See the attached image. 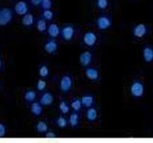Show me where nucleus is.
<instances>
[{"label": "nucleus", "instance_id": "f257e3e1", "mask_svg": "<svg viewBox=\"0 0 153 143\" xmlns=\"http://www.w3.org/2000/svg\"><path fill=\"white\" fill-rule=\"evenodd\" d=\"M129 94L134 99H140L146 94V85L142 80L135 78L131 81L129 87Z\"/></svg>", "mask_w": 153, "mask_h": 143}, {"label": "nucleus", "instance_id": "f03ea898", "mask_svg": "<svg viewBox=\"0 0 153 143\" xmlns=\"http://www.w3.org/2000/svg\"><path fill=\"white\" fill-rule=\"evenodd\" d=\"M113 20L109 14L102 13L96 19V27L100 31H107L112 27Z\"/></svg>", "mask_w": 153, "mask_h": 143}, {"label": "nucleus", "instance_id": "7ed1b4c3", "mask_svg": "<svg viewBox=\"0 0 153 143\" xmlns=\"http://www.w3.org/2000/svg\"><path fill=\"white\" fill-rule=\"evenodd\" d=\"M149 32V28L146 23H138L135 24L131 29L132 36L137 39H142Z\"/></svg>", "mask_w": 153, "mask_h": 143}, {"label": "nucleus", "instance_id": "20e7f679", "mask_svg": "<svg viewBox=\"0 0 153 143\" xmlns=\"http://www.w3.org/2000/svg\"><path fill=\"white\" fill-rule=\"evenodd\" d=\"M73 87V77L71 74H64L59 81V88L62 93H69Z\"/></svg>", "mask_w": 153, "mask_h": 143}, {"label": "nucleus", "instance_id": "39448f33", "mask_svg": "<svg viewBox=\"0 0 153 143\" xmlns=\"http://www.w3.org/2000/svg\"><path fill=\"white\" fill-rule=\"evenodd\" d=\"M98 42V35L97 33L92 32V31H88L84 32V35L82 36V43L84 46L89 47V48H93L96 46Z\"/></svg>", "mask_w": 153, "mask_h": 143}, {"label": "nucleus", "instance_id": "423d86ee", "mask_svg": "<svg viewBox=\"0 0 153 143\" xmlns=\"http://www.w3.org/2000/svg\"><path fill=\"white\" fill-rule=\"evenodd\" d=\"M76 33L75 27L71 24H66L60 29V35L62 39L65 41H71L74 38Z\"/></svg>", "mask_w": 153, "mask_h": 143}, {"label": "nucleus", "instance_id": "0eeeda50", "mask_svg": "<svg viewBox=\"0 0 153 143\" xmlns=\"http://www.w3.org/2000/svg\"><path fill=\"white\" fill-rule=\"evenodd\" d=\"M142 55L146 64L153 63V46L149 44H146L143 47Z\"/></svg>", "mask_w": 153, "mask_h": 143}, {"label": "nucleus", "instance_id": "6e6552de", "mask_svg": "<svg viewBox=\"0 0 153 143\" xmlns=\"http://www.w3.org/2000/svg\"><path fill=\"white\" fill-rule=\"evenodd\" d=\"M79 64L83 67V68H87L93 62V54L90 51H84L79 55Z\"/></svg>", "mask_w": 153, "mask_h": 143}, {"label": "nucleus", "instance_id": "1a4fd4ad", "mask_svg": "<svg viewBox=\"0 0 153 143\" xmlns=\"http://www.w3.org/2000/svg\"><path fill=\"white\" fill-rule=\"evenodd\" d=\"M84 74L86 76V78L91 80V81H99L100 79V74L98 68L96 67H87L84 70Z\"/></svg>", "mask_w": 153, "mask_h": 143}, {"label": "nucleus", "instance_id": "9d476101", "mask_svg": "<svg viewBox=\"0 0 153 143\" xmlns=\"http://www.w3.org/2000/svg\"><path fill=\"white\" fill-rule=\"evenodd\" d=\"M13 19V13L8 8L0 10V26H6Z\"/></svg>", "mask_w": 153, "mask_h": 143}, {"label": "nucleus", "instance_id": "9b49d317", "mask_svg": "<svg viewBox=\"0 0 153 143\" xmlns=\"http://www.w3.org/2000/svg\"><path fill=\"white\" fill-rule=\"evenodd\" d=\"M98 116H99L98 110L96 109L95 107H90L88 109H86L85 118L89 123H94V122L97 121Z\"/></svg>", "mask_w": 153, "mask_h": 143}, {"label": "nucleus", "instance_id": "f8f14e48", "mask_svg": "<svg viewBox=\"0 0 153 143\" xmlns=\"http://www.w3.org/2000/svg\"><path fill=\"white\" fill-rule=\"evenodd\" d=\"M81 99V103H82V106L85 109H88L90 107H94L95 105V97L92 94H84L82 97H80Z\"/></svg>", "mask_w": 153, "mask_h": 143}, {"label": "nucleus", "instance_id": "ddd939ff", "mask_svg": "<svg viewBox=\"0 0 153 143\" xmlns=\"http://www.w3.org/2000/svg\"><path fill=\"white\" fill-rule=\"evenodd\" d=\"M57 48H59V46H57V43L54 38L49 39L44 45V50L46 51L47 54H49V55L56 54L57 51Z\"/></svg>", "mask_w": 153, "mask_h": 143}, {"label": "nucleus", "instance_id": "4468645a", "mask_svg": "<svg viewBox=\"0 0 153 143\" xmlns=\"http://www.w3.org/2000/svg\"><path fill=\"white\" fill-rule=\"evenodd\" d=\"M14 11L19 15H25L28 13V5L25 1H19L14 6Z\"/></svg>", "mask_w": 153, "mask_h": 143}, {"label": "nucleus", "instance_id": "2eb2a0df", "mask_svg": "<svg viewBox=\"0 0 153 143\" xmlns=\"http://www.w3.org/2000/svg\"><path fill=\"white\" fill-rule=\"evenodd\" d=\"M47 32L52 38H56L60 35V28L56 23H52L47 28Z\"/></svg>", "mask_w": 153, "mask_h": 143}, {"label": "nucleus", "instance_id": "dca6fc26", "mask_svg": "<svg viewBox=\"0 0 153 143\" xmlns=\"http://www.w3.org/2000/svg\"><path fill=\"white\" fill-rule=\"evenodd\" d=\"M53 101H54V97H53V94L49 92H46L43 94L39 100V102L42 106H50L53 103Z\"/></svg>", "mask_w": 153, "mask_h": 143}, {"label": "nucleus", "instance_id": "f3484780", "mask_svg": "<svg viewBox=\"0 0 153 143\" xmlns=\"http://www.w3.org/2000/svg\"><path fill=\"white\" fill-rule=\"evenodd\" d=\"M69 125L72 128H76L79 126V112H73L69 116Z\"/></svg>", "mask_w": 153, "mask_h": 143}, {"label": "nucleus", "instance_id": "a211bd4d", "mask_svg": "<svg viewBox=\"0 0 153 143\" xmlns=\"http://www.w3.org/2000/svg\"><path fill=\"white\" fill-rule=\"evenodd\" d=\"M31 113L36 116H39L42 114V105L40 102H33L31 104Z\"/></svg>", "mask_w": 153, "mask_h": 143}, {"label": "nucleus", "instance_id": "6ab92c4d", "mask_svg": "<svg viewBox=\"0 0 153 143\" xmlns=\"http://www.w3.org/2000/svg\"><path fill=\"white\" fill-rule=\"evenodd\" d=\"M71 108L73 109L74 112H79L83 108L82 103H81V99L79 97H75L71 101Z\"/></svg>", "mask_w": 153, "mask_h": 143}, {"label": "nucleus", "instance_id": "aec40b11", "mask_svg": "<svg viewBox=\"0 0 153 143\" xmlns=\"http://www.w3.org/2000/svg\"><path fill=\"white\" fill-rule=\"evenodd\" d=\"M22 24L26 27H30L33 24V15L32 13H26L22 18Z\"/></svg>", "mask_w": 153, "mask_h": 143}, {"label": "nucleus", "instance_id": "412c9836", "mask_svg": "<svg viewBox=\"0 0 153 143\" xmlns=\"http://www.w3.org/2000/svg\"><path fill=\"white\" fill-rule=\"evenodd\" d=\"M36 29L38 30V32L41 33H43L47 30V24L44 18H40L36 21Z\"/></svg>", "mask_w": 153, "mask_h": 143}, {"label": "nucleus", "instance_id": "4be33fe9", "mask_svg": "<svg viewBox=\"0 0 153 143\" xmlns=\"http://www.w3.org/2000/svg\"><path fill=\"white\" fill-rule=\"evenodd\" d=\"M36 130L40 133H46L48 132V125L44 121H38L36 125Z\"/></svg>", "mask_w": 153, "mask_h": 143}, {"label": "nucleus", "instance_id": "5701e85b", "mask_svg": "<svg viewBox=\"0 0 153 143\" xmlns=\"http://www.w3.org/2000/svg\"><path fill=\"white\" fill-rule=\"evenodd\" d=\"M109 0H96V7H97L100 11H104L108 8Z\"/></svg>", "mask_w": 153, "mask_h": 143}, {"label": "nucleus", "instance_id": "b1692460", "mask_svg": "<svg viewBox=\"0 0 153 143\" xmlns=\"http://www.w3.org/2000/svg\"><path fill=\"white\" fill-rule=\"evenodd\" d=\"M59 111H60L61 114H68L69 111H70V106H69V104L65 101V100H61L60 103H59Z\"/></svg>", "mask_w": 153, "mask_h": 143}, {"label": "nucleus", "instance_id": "393cba45", "mask_svg": "<svg viewBox=\"0 0 153 143\" xmlns=\"http://www.w3.org/2000/svg\"><path fill=\"white\" fill-rule=\"evenodd\" d=\"M36 97V92H33L32 90L27 91L25 94H24V98H25L26 101H28V102H33Z\"/></svg>", "mask_w": 153, "mask_h": 143}, {"label": "nucleus", "instance_id": "a878e982", "mask_svg": "<svg viewBox=\"0 0 153 143\" xmlns=\"http://www.w3.org/2000/svg\"><path fill=\"white\" fill-rule=\"evenodd\" d=\"M68 120L63 116H59L56 119V124L59 128H65L68 125Z\"/></svg>", "mask_w": 153, "mask_h": 143}, {"label": "nucleus", "instance_id": "bb28decb", "mask_svg": "<svg viewBox=\"0 0 153 143\" xmlns=\"http://www.w3.org/2000/svg\"><path fill=\"white\" fill-rule=\"evenodd\" d=\"M42 17L44 18L46 21H50L54 18V13H53L51 10H43Z\"/></svg>", "mask_w": 153, "mask_h": 143}, {"label": "nucleus", "instance_id": "cd10ccee", "mask_svg": "<svg viewBox=\"0 0 153 143\" xmlns=\"http://www.w3.org/2000/svg\"><path fill=\"white\" fill-rule=\"evenodd\" d=\"M38 73H39V75L43 78H46L48 75H49V68L46 66V65H42L39 67V71H38Z\"/></svg>", "mask_w": 153, "mask_h": 143}, {"label": "nucleus", "instance_id": "c85d7f7f", "mask_svg": "<svg viewBox=\"0 0 153 143\" xmlns=\"http://www.w3.org/2000/svg\"><path fill=\"white\" fill-rule=\"evenodd\" d=\"M53 2L52 0H42L40 6L43 10H50L52 8Z\"/></svg>", "mask_w": 153, "mask_h": 143}, {"label": "nucleus", "instance_id": "c756f323", "mask_svg": "<svg viewBox=\"0 0 153 143\" xmlns=\"http://www.w3.org/2000/svg\"><path fill=\"white\" fill-rule=\"evenodd\" d=\"M46 88V81L43 79H39L36 83V89L38 91H44Z\"/></svg>", "mask_w": 153, "mask_h": 143}, {"label": "nucleus", "instance_id": "7c9ffc66", "mask_svg": "<svg viewBox=\"0 0 153 143\" xmlns=\"http://www.w3.org/2000/svg\"><path fill=\"white\" fill-rule=\"evenodd\" d=\"M5 133H6V127H5L4 124L0 123V137L4 136Z\"/></svg>", "mask_w": 153, "mask_h": 143}, {"label": "nucleus", "instance_id": "2f4dec72", "mask_svg": "<svg viewBox=\"0 0 153 143\" xmlns=\"http://www.w3.org/2000/svg\"><path fill=\"white\" fill-rule=\"evenodd\" d=\"M46 137L47 138H56V135L54 132H47L46 133Z\"/></svg>", "mask_w": 153, "mask_h": 143}, {"label": "nucleus", "instance_id": "473e14b6", "mask_svg": "<svg viewBox=\"0 0 153 143\" xmlns=\"http://www.w3.org/2000/svg\"><path fill=\"white\" fill-rule=\"evenodd\" d=\"M42 2V0H31V3L33 6H38V5H40Z\"/></svg>", "mask_w": 153, "mask_h": 143}, {"label": "nucleus", "instance_id": "72a5a7b5", "mask_svg": "<svg viewBox=\"0 0 153 143\" xmlns=\"http://www.w3.org/2000/svg\"><path fill=\"white\" fill-rule=\"evenodd\" d=\"M1 66H2V62H1V58H0V68H1Z\"/></svg>", "mask_w": 153, "mask_h": 143}]
</instances>
